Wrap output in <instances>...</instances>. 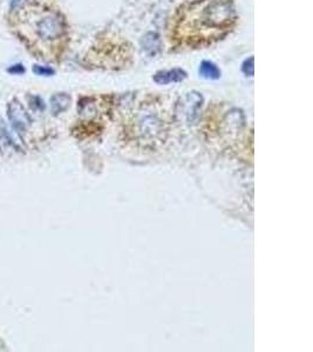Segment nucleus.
I'll return each mask as SVG.
<instances>
[{"mask_svg": "<svg viewBox=\"0 0 313 352\" xmlns=\"http://www.w3.org/2000/svg\"><path fill=\"white\" fill-rule=\"evenodd\" d=\"M235 18L230 0H200L181 12L177 37L191 44L216 40L232 26Z\"/></svg>", "mask_w": 313, "mask_h": 352, "instance_id": "obj_1", "label": "nucleus"}, {"mask_svg": "<svg viewBox=\"0 0 313 352\" xmlns=\"http://www.w3.org/2000/svg\"><path fill=\"white\" fill-rule=\"evenodd\" d=\"M34 32L38 39L43 43H54L65 36L66 25L64 19L58 13L46 12L37 20Z\"/></svg>", "mask_w": 313, "mask_h": 352, "instance_id": "obj_2", "label": "nucleus"}, {"mask_svg": "<svg viewBox=\"0 0 313 352\" xmlns=\"http://www.w3.org/2000/svg\"><path fill=\"white\" fill-rule=\"evenodd\" d=\"M7 115L9 122H11L14 131L17 132L21 138H25V135L30 131L31 117L26 112V109L24 108L23 104L20 103V101L12 100L11 102L8 103Z\"/></svg>", "mask_w": 313, "mask_h": 352, "instance_id": "obj_3", "label": "nucleus"}, {"mask_svg": "<svg viewBox=\"0 0 313 352\" xmlns=\"http://www.w3.org/2000/svg\"><path fill=\"white\" fill-rule=\"evenodd\" d=\"M186 78V73L179 68L172 69V71L157 72L154 75V81L159 85H168L172 82H179Z\"/></svg>", "mask_w": 313, "mask_h": 352, "instance_id": "obj_4", "label": "nucleus"}, {"mask_svg": "<svg viewBox=\"0 0 313 352\" xmlns=\"http://www.w3.org/2000/svg\"><path fill=\"white\" fill-rule=\"evenodd\" d=\"M69 104H71V97L66 93L54 94L50 98V108H52V113L54 115L65 112L69 107Z\"/></svg>", "mask_w": 313, "mask_h": 352, "instance_id": "obj_5", "label": "nucleus"}, {"mask_svg": "<svg viewBox=\"0 0 313 352\" xmlns=\"http://www.w3.org/2000/svg\"><path fill=\"white\" fill-rule=\"evenodd\" d=\"M200 74L205 79L216 80L221 77V71L215 63L210 61H203L200 66Z\"/></svg>", "mask_w": 313, "mask_h": 352, "instance_id": "obj_6", "label": "nucleus"}, {"mask_svg": "<svg viewBox=\"0 0 313 352\" xmlns=\"http://www.w3.org/2000/svg\"><path fill=\"white\" fill-rule=\"evenodd\" d=\"M33 72L36 73L37 75H43V77H50V75L54 74V69L53 68L46 67V66H40V65H34Z\"/></svg>", "mask_w": 313, "mask_h": 352, "instance_id": "obj_7", "label": "nucleus"}, {"mask_svg": "<svg viewBox=\"0 0 313 352\" xmlns=\"http://www.w3.org/2000/svg\"><path fill=\"white\" fill-rule=\"evenodd\" d=\"M0 141L6 142V144H12L11 140H9L7 129H6V126L4 121L1 120V117H0Z\"/></svg>", "mask_w": 313, "mask_h": 352, "instance_id": "obj_8", "label": "nucleus"}, {"mask_svg": "<svg viewBox=\"0 0 313 352\" xmlns=\"http://www.w3.org/2000/svg\"><path fill=\"white\" fill-rule=\"evenodd\" d=\"M254 58H250L243 63V72H244L246 75H249V77L254 75Z\"/></svg>", "mask_w": 313, "mask_h": 352, "instance_id": "obj_9", "label": "nucleus"}, {"mask_svg": "<svg viewBox=\"0 0 313 352\" xmlns=\"http://www.w3.org/2000/svg\"><path fill=\"white\" fill-rule=\"evenodd\" d=\"M7 72L11 73V74H23L25 72V68L21 63H17V65L11 66V67L7 69Z\"/></svg>", "mask_w": 313, "mask_h": 352, "instance_id": "obj_10", "label": "nucleus"}, {"mask_svg": "<svg viewBox=\"0 0 313 352\" xmlns=\"http://www.w3.org/2000/svg\"><path fill=\"white\" fill-rule=\"evenodd\" d=\"M25 2H26V0H11V7L12 9L21 8Z\"/></svg>", "mask_w": 313, "mask_h": 352, "instance_id": "obj_11", "label": "nucleus"}]
</instances>
